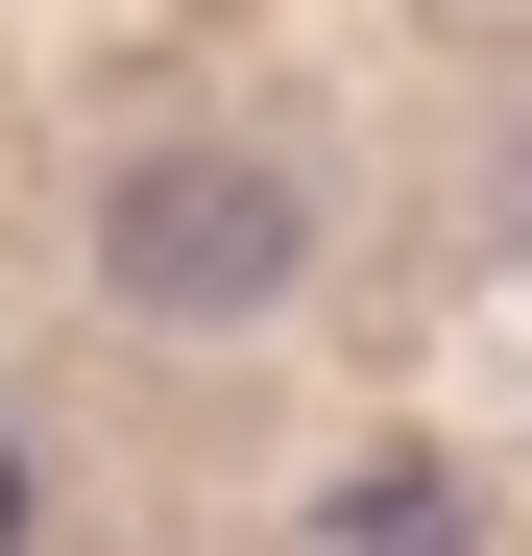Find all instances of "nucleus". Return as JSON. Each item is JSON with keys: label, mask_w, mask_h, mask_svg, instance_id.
I'll list each match as a JSON object with an SVG mask.
<instances>
[{"label": "nucleus", "mask_w": 532, "mask_h": 556, "mask_svg": "<svg viewBox=\"0 0 532 556\" xmlns=\"http://www.w3.org/2000/svg\"><path fill=\"white\" fill-rule=\"evenodd\" d=\"M98 266H122V315H194V339H242V315H291L315 194H291L266 146H145L122 194H98Z\"/></svg>", "instance_id": "obj_1"}, {"label": "nucleus", "mask_w": 532, "mask_h": 556, "mask_svg": "<svg viewBox=\"0 0 532 556\" xmlns=\"http://www.w3.org/2000/svg\"><path fill=\"white\" fill-rule=\"evenodd\" d=\"M339 532H364V556H460V484H435V459H388V484H339Z\"/></svg>", "instance_id": "obj_2"}, {"label": "nucleus", "mask_w": 532, "mask_h": 556, "mask_svg": "<svg viewBox=\"0 0 532 556\" xmlns=\"http://www.w3.org/2000/svg\"><path fill=\"white\" fill-rule=\"evenodd\" d=\"M0 556H25V459H0Z\"/></svg>", "instance_id": "obj_3"}]
</instances>
